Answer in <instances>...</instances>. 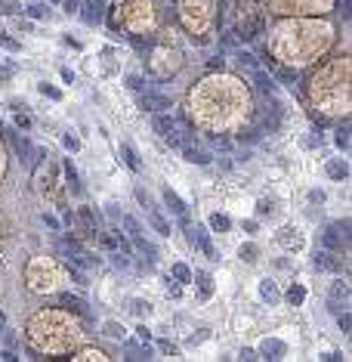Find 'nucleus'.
Masks as SVG:
<instances>
[{
    "label": "nucleus",
    "instance_id": "obj_1",
    "mask_svg": "<svg viewBox=\"0 0 352 362\" xmlns=\"http://www.w3.org/2000/svg\"><path fill=\"white\" fill-rule=\"evenodd\" d=\"M10 142H13V149L19 152V158H22L28 167H34V161H37V155H41V152H37L31 142H28V136H19L16 130H10Z\"/></svg>",
    "mask_w": 352,
    "mask_h": 362
},
{
    "label": "nucleus",
    "instance_id": "obj_2",
    "mask_svg": "<svg viewBox=\"0 0 352 362\" xmlns=\"http://www.w3.org/2000/svg\"><path fill=\"white\" fill-rule=\"evenodd\" d=\"M139 108L142 112H170V99L164 93H155V90H145L139 96Z\"/></svg>",
    "mask_w": 352,
    "mask_h": 362
},
{
    "label": "nucleus",
    "instance_id": "obj_3",
    "mask_svg": "<svg viewBox=\"0 0 352 362\" xmlns=\"http://www.w3.org/2000/svg\"><path fill=\"white\" fill-rule=\"evenodd\" d=\"M102 7H105V0H84L81 4V19L87 25H99L102 22Z\"/></svg>",
    "mask_w": 352,
    "mask_h": 362
},
{
    "label": "nucleus",
    "instance_id": "obj_4",
    "mask_svg": "<svg viewBox=\"0 0 352 362\" xmlns=\"http://www.w3.org/2000/svg\"><path fill=\"white\" fill-rule=\"evenodd\" d=\"M346 297H349L346 282H333L330 297H327V310H330V313H340V310H343V303H346Z\"/></svg>",
    "mask_w": 352,
    "mask_h": 362
},
{
    "label": "nucleus",
    "instance_id": "obj_5",
    "mask_svg": "<svg viewBox=\"0 0 352 362\" xmlns=\"http://www.w3.org/2000/svg\"><path fill=\"white\" fill-rule=\"evenodd\" d=\"M315 266H318V269H327V273H340V269H343V263L333 257L327 248H324V251H315Z\"/></svg>",
    "mask_w": 352,
    "mask_h": 362
},
{
    "label": "nucleus",
    "instance_id": "obj_6",
    "mask_svg": "<svg viewBox=\"0 0 352 362\" xmlns=\"http://www.w3.org/2000/svg\"><path fill=\"white\" fill-rule=\"evenodd\" d=\"M182 155H185V161H192V164H210V155L204 152V149H198V146H192V142H182Z\"/></svg>",
    "mask_w": 352,
    "mask_h": 362
},
{
    "label": "nucleus",
    "instance_id": "obj_7",
    "mask_svg": "<svg viewBox=\"0 0 352 362\" xmlns=\"http://www.w3.org/2000/svg\"><path fill=\"white\" fill-rule=\"evenodd\" d=\"M145 211H148V220H152V226L158 229V235H170V232H173V229H170V223L164 220V214H161L155 205H148Z\"/></svg>",
    "mask_w": 352,
    "mask_h": 362
},
{
    "label": "nucleus",
    "instance_id": "obj_8",
    "mask_svg": "<svg viewBox=\"0 0 352 362\" xmlns=\"http://www.w3.org/2000/svg\"><path fill=\"white\" fill-rule=\"evenodd\" d=\"M259 350H263V356H266V359H281V356L287 353V347H284L281 340H275V337H266Z\"/></svg>",
    "mask_w": 352,
    "mask_h": 362
},
{
    "label": "nucleus",
    "instance_id": "obj_9",
    "mask_svg": "<svg viewBox=\"0 0 352 362\" xmlns=\"http://www.w3.org/2000/svg\"><path fill=\"white\" fill-rule=\"evenodd\" d=\"M164 205L167 208H170L176 217H182V214H189V208H185V202H182V198L173 192V189H164Z\"/></svg>",
    "mask_w": 352,
    "mask_h": 362
},
{
    "label": "nucleus",
    "instance_id": "obj_10",
    "mask_svg": "<svg viewBox=\"0 0 352 362\" xmlns=\"http://www.w3.org/2000/svg\"><path fill=\"white\" fill-rule=\"evenodd\" d=\"M195 245L204 251V257H213V242H210V232L204 226H195Z\"/></svg>",
    "mask_w": 352,
    "mask_h": 362
},
{
    "label": "nucleus",
    "instance_id": "obj_11",
    "mask_svg": "<svg viewBox=\"0 0 352 362\" xmlns=\"http://www.w3.org/2000/svg\"><path fill=\"white\" fill-rule=\"evenodd\" d=\"M170 130H176V121L167 115V112H155V133H161V136H167Z\"/></svg>",
    "mask_w": 352,
    "mask_h": 362
},
{
    "label": "nucleus",
    "instance_id": "obj_12",
    "mask_svg": "<svg viewBox=\"0 0 352 362\" xmlns=\"http://www.w3.org/2000/svg\"><path fill=\"white\" fill-rule=\"evenodd\" d=\"M259 297H263V300H269V303H278V300H281V291L275 288V282L263 279V282H259Z\"/></svg>",
    "mask_w": 352,
    "mask_h": 362
},
{
    "label": "nucleus",
    "instance_id": "obj_13",
    "mask_svg": "<svg viewBox=\"0 0 352 362\" xmlns=\"http://www.w3.org/2000/svg\"><path fill=\"white\" fill-rule=\"evenodd\" d=\"M65 179H68V189H71V195H81V192H84L81 179H78V170H74V164H71V161H65Z\"/></svg>",
    "mask_w": 352,
    "mask_h": 362
},
{
    "label": "nucleus",
    "instance_id": "obj_14",
    "mask_svg": "<svg viewBox=\"0 0 352 362\" xmlns=\"http://www.w3.org/2000/svg\"><path fill=\"white\" fill-rule=\"evenodd\" d=\"M343 242H346V235H340L333 226L324 232V248H327V251H337V248H343Z\"/></svg>",
    "mask_w": 352,
    "mask_h": 362
},
{
    "label": "nucleus",
    "instance_id": "obj_15",
    "mask_svg": "<svg viewBox=\"0 0 352 362\" xmlns=\"http://www.w3.org/2000/svg\"><path fill=\"white\" fill-rule=\"evenodd\" d=\"M121 158L127 161V167H130V170H142V161L136 158V152H133V149H130V146H127V142H124V146H121Z\"/></svg>",
    "mask_w": 352,
    "mask_h": 362
},
{
    "label": "nucleus",
    "instance_id": "obj_16",
    "mask_svg": "<svg viewBox=\"0 0 352 362\" xmlns=\"http://www.w3.org/2000/svg\"><path fill=\"white\" fill-rule=\"evenodd\" d=\"M253 81H256V87L263 90V93H275V81L266 75V71H256V75H253Z\"/></svg>",
    "mask_w": 352,
    "mask_h": 362
},
{
    "label": "nucleus",
    "instance_id": "obj_17",
    "mask_svg": "<svg viewBox=\"0 0 352 362\" xmlns=\"http://www.w3.org/2000/svg\"><path fill=\"white\" fill-rule=\"evenodd\" d=\"M210 229H216V232H229V229H232V220H229L226 214H213V217H210Z\"/></svg>",
    "mask_w": 352,
    "mask_h": 362
},
{
    "label": "nucleus",
    "instance_id": "obj_18",
    "mask_svg": "<svg viewBox=\"0 0 352 362\" xmlns=\"http://www.w3.org/2000/svg\"><path fill=\"white\" fill-rule=\"evenodd\" d=\"M127 353H130V359H152V350H148V347H139V343H133V340L127 343Z\"/></svg>",
    "mask_w": 352,
    "mask_h": 362
},
{
    "label": "nucleus",
    "instance_id": "obj_19",
    "mask_svg": "<svg viewBox=\"0 0 352 362\" xmlns=\"http://www.w3.org/2000/svg\"><path fill=\"white\" fill-rule=\"evenodd\" d=\"M327 173H330L333 179H346V176H349V167L343 164V161H330V164H327Z\"/></svg>",
    "mask_w": 352,
    "mask_h": 362
},
{
    "label": "nucleus",
    "instance_id": "obj_20",
    "mask_svg": "<svg viewBox=\"0 0 352 362\" xmlns=\"http://www.w3.org/2000/svg\"><path fill=\"white\" fill-rule=\"evenodd\" d=\"M287 300H290L293 306H300V303L306 300V288H303V285H290V291H287Z\"/></svg>",
    "mask_w": 352,
    "mask_h": 362
},
{
    "label": "nucleus",
    "instance_id": "obj_21",
    "mask_svg": "<svg viewBox=\"0 0 352 362\" xmlns=\"http://www.w3.org/2000/svg\"><path fill=\"white\" fill-rule=\"evenodd\" d=\"M173 279L182 282V285H185V282H192V269L185 266V263H173Z\"/></svg>",
    "mask_w": 352,
    "mask_h": 362
},
{
    "label": "nucleus",
    "instance_id": "obj_22",
    "mask_svg": "<svg viewBox=\"0 0 352 362\" xmlns=\"http://www.w3.org/2000/svg\"><path fill=\"white\" fill-rule=\"evenodd\" d=\"M198 285H201V297H210L213 294V279L207 273H198Z\"/></svg>",
    "mask_w": 352,
    "mask_h": 362
},
{
    "label": "nucleus",
    "instance_id": "obj_23",
    "mask_svg": "<svg viewBox=\"0 0 352 362\" xmlns=\"http://www.w3.org/2000/svg\"><path fill=\"white\" fill-rule=\"evenodd\" d=\"M19 10H22L19 0H0V16H16Z\"/></svg>",
    "mask_w": 352,
    "mask_h": 362
},
{
    "label": "nucleus",
    "instance_id": "obj_24",
    "mask_svg": "<svg viewBox=\"0 0 352 362\" xmlns=\"http://www.w3.org/2000/svg\"><path fill=\"white\" fill-rule=\"evenodd\" d=\"M121 223H124V229H127L130 239H133V235H142V229H139V223L133 220V217H121Z\"/></svg>",
    "mask_w": 352,
    "mask_h": 362
},
{
    "label": "nucleus",
    "instance_id": "obj_25",
    "mask_svg": "<svg viewBox=\"0 0 352 362\" xmlns=\"http://www.w3.org/2000/svg\"><path fill=\"white\" fill-rule=\"evenodd\" d=\"M238 257H241V260H247V263H253V260H256V245H241Z\"/></svg>",
    "mask_w": 352,
    "mask_h": 362
},
{
    "label": "nucleus",
    "instance_id": "obj_26",
    "mask_svg": "<svg viewBox=\"0 0 352 362\" xmlns=\"http://www.w3.org/2000/svg\"><path fill=\"white\" fill-rule=\"evenodd\" d=\"M37 90H41V93H44V96H50V99H62V93H59V90H56L53 84H47V81H44L41 87H37Z\"/></svg>",
    "mask_w": 352,
    "mask_h": 362
},
{
    "label": "nucleus",
    "instance_id": "obj_27",
    "mask_svg": "<svg viewBox=\"0 0 352 362\" xmlns=\"http://www.w3.org/2000/svg\"><path fill=\"white\" fill-rule=\"evenodd\" d=\"M25 10H28L31 19H44V16H47V7H44V4H31V7H25Z\"/></svg>",
    "mask_w": 352,
    "mask_h": 362
},
{
    "label": "nucleus",
    "instance_id": "obj_28",
    "mask_svg": "<svg viewBox=\"0 0 352 362\" xmlns=\"http://www.w3.org/2000/svg\"><path fill=\"white\" fill-rule=\"evenodd\" d=\"M164 142H167V146H173V149H179V146H182V136H179V127H176V130H170V133H167V136H164Z\"/></svg>",
    "mask_w": 352,
    "mask_h": 362
},
{
    "label": "nucleus",
    "instance_id": "obj_29",
    "mask_svg": "<svg viewBox=\"0 0 352 362\" xmlns=\"http://www.w3.org/2000/svg\"><path fill=\"white\" fill-rule=\"evenodd\" d=\"M59 303H71L74 310H81V313H87V310H84V303H81L78 297H71V294H59Z\"/></svg>",
    "mask_w": 352,
    "mask_h": 362
},
{
    "label": "nucleus",
    "instance_id": "obj_30",
    "mask_svg": "<svg viewBox=\"0 0 352 362\" xmlns=\"http://www.w3.org/2000/svg\"><path fill=\"white\" fill-rule=\"evenodd\" d=\"M127 87H130V90H136V93H142V87H145V81H142L139 75H130V78H127Z\"/></svg>",
    "mask_w": 352,
    "mask_h": 362
},
{
    "label": "nucleus",
    "instance_id": "obj_31",
    "mask_svg": "<svg viewBox=\"0 0 352 362\" xmlns=\"http://www.w3.org/2000/svg\"><path fill=\"white\" fill-rule=\"evenodd\" d=\"M337 146H340L343 152L349 149V130H346V127H340V130H337Z\"/></svg>",
    "mask_w": 352,
    "mask_h": 362
},
{
    "label": "nucleus",
    "instance_id": "obj_32",
    "mask_svg": "<svg viewBox=\"0 0 352 362\" xmlns=\"http://www.w3.org/2000/svg\"><path fill=\"white\" fill-rule=\"evenodd\" d=\"M62 142H65V149H71V152H78V149H81L78 136H71V133H65V136H62Z\"/></svg>",
    "mask_w": 352,
    "mask_h": 362
},
{
    "label": "nucleus",
    "instance_id": "obj_33",
    "mask_svg": "<svg viewBox=\"0 0 352 362\" xmlns=\"http://www.w3.org/2000/svg\"><path fill=\"white\" fill-rule=\"evenodd\" d=\"M105 334H108V337H124V328H121V325H115V322H108V325H105Z\"/></svg>",
    "mask_w": 352,
    "mask_h": 362
},
{
    "label": "nucleus",
    "instance_id": "obj_34",
    "mask_svg": "<svg viewBox=\"0 0 352 362\" xmlns=\"http://www.w3.org/2000/svg\"><path fill=\"white\" fill-rule=\"evenodd\" d=\"M81 4H84V0H62L65 13H78V10H81Z\"/></svg>",
    "mask_w": 352,
    "mask_h": 362
},
{
    "label": "nucleus",
    "instance_id": "obj_35",
    "mask_svg": "<svg viewBox=\"0 0 352 362\" xmlns=\"http://www.w3.org/2000/svg\"><path fill=\"white\" fill-rule=\"evenodd\" d=\"M16 127H19V130H28V127H31V118H28V115H16Z\"/></svg>",
    "mask_w": 352,
    "mask_h": 362
},
{
    "label": "nucleus",
    "instance_id": "obj_36",
    "mask_svg": "<svg viewBox=\"0 0 352 362\" xmlns=\"http://www.w3.org/2000/svg\"><path fill=\"white\" fill-rule=\"evenodd\" d=\"M133 313H136V316H148V303H142V300H133Z\"/></svg>",
    "mask_w": 352,
    "mask_h": 362
},
{
    "label": "nucleus",
    "instance_id": "obj_37",
    "mask_svg": "<svg viewBox=\"0 0 352 362\" xmlns=\"http://www.w3.org/2000/svg\"><path fill=\"white\" fill-rule=\"evenodd\" d=\"M238 59H241V65H250V68H256V59L250 56V53H238Z\"/></svg>",
    "mask_w": 352,
    "mask_h": 362
},
{
    "label": "nucleus",
    "instance_id": "obj_38",
    "mask_svg": "<svg viewBox=\"0 0 352 362\" xmlns=\"http://www.w3.org/2000/svg\"><path fill=\"white\" fill-rule=\"evenodd\" d=\"M81 217H84V223H87V226H96V217H93V211H90V208H84V211H81Z\"/></svg>",
    "mask_w": 352,
    "mask_h": 362
},
{
    "label": "nucleus",
    "instance_id": "obj_39",
    "mask_svg": "<svg viewBox=\"0 0 352 362\" xmlns=\"http://www.w3.org/2000/svg\"><path fill=\"white\" fill-rule=\"evenodd\" d=\"M115 266H118V269H127V266H130V260H127L124 251H121V254H115Z\"/></svg>",
    "mask_w": 352,
    "mask_h": 362
},
{
    "label": "nucleus",
    "instance_id": "obj_40",
    "mask_svg": "<svg viewBox=\"0 0 352 362\" xmlns=\"http://www.w3.org/2000/svg\"><path fill=\"white\" fill-rule=\"evenodd\" d=\"M0 44H4V47H7V50H13V53H16V50H19V44H16V41H13V38H7V34H0Z\"/></svg>",
    "mask_w": 352,
    "mask_h": 362
},
{
    "label": "nucleus",
    "instance_id": "obj_41",
    "mask_svg": "<svg viewBox=\"0 0 352 362\" xmlns=\"http://www.w3.org/2000/svg\"><path fill=\"white\" fill-rule=\"evenodd\" d=\"M337 316H340V319H337V322H340V328H343V331H349V325H352L349 313H337Z\"/></svg>",
    "mask_w": 352,
    "mask_h": 362
},
{
    "label": "nucleus",
    "instance_id": "obj_42",
    "mask_svg": "<svg viewBox=\"0 0 352 362\" xmlns=\"http://www.w3.org/2000/svg\"><path fill=\"white\" fill-rule=\"evenodd\" d=\"M136 334H139V340H145V343H148V340H152V331H148V328H145V325H139V328H136Z\"/></svg>",
    "mask_w": 352,
    "mask_h": 362
},
{
    "label": "nucleus",
    "instance_id": "obj_43",
    "mask_svg": "<svg viewBox=\"0 0 352 362\" xmlns=\"http://www.w3.org/2000/svg\"><path fill=\"white\" fill-rule=\"evenodd\" d=\"M71 276H74V282H78V285H90V282H87V276L81 273V269H71Z\"/></svg>",
    "mask_w": 352,
    "mask_h": 362
},
{
    "label": "nucleus",
    "instance_id": "obj_44",
    "mask_svg": "<svg viewBox=\"0 0 352 362\" xmlns=\"http://www.w3.org/2000/svg\"><path fill=\"white\" fill-rule=\"evenodd\" d=\"M44 223H47L50 229H59V220H56V217H53V214H44Z\"/></svg>",
    "mask_w": 352,
    "mask_h": 362
},
{
    "label": "nucleus",
    "instance_id": "obj_45",
    "mask_svg": "<svg viewBox=\"0 0 352 362\" xmlns=\"http://www.w3.org/2000/svg\"><path fill=\"white\" fill-rule=\"evenodd\" d=\"M241 359H244V362H253V359H259V356H256L253 350H247V347H244V350H241Z\"/></svg>",
    "mask_w": 352,
    "mask_h": 362
},
{
    "label": "nucleus",
    "instance_id": "obj_46",
    "mask_svg": "<svg viewBox=\"0 0 352 362\" xmlns=\"http://www.w3.org/2000/svg\"><path fill=\"white\" fill-rule=\"evenodd\" d=\"M167 291H170V294H173V297H176V294H179V285H176V279H167Z\"/></svg>",
    "mask_w": 352,
    "mask_h": 362
},
{
    "label": "nucleus",
    "instance_id": "obj_47",
    "mask_svg": "<svg viewBox=\"0 0 352 362\" xmlns=\"http://www.w3.org/2000/svg\"><path fill=\"white\" fill-rule=\"evenodd\" d=\"M204 337H207V331H201V334H192V337H189V347H195V343H201Z\"/></svg>",
    "mask_w": 352,
    "mask_h": 362
},
{
    "label": "nucleus",
    "instance_id": "obj_48",
    "mask_svg": "<svg viewBox=\"0 0 352 362\" xmlns=\"http://www.w3.org/2000/svg\"><path fill=\"white\" fill-rule=\"evenodd\" d=\"M0 356H4V359H7V362H16V359H19V356H16V353H13V350H4V353H0Z\"/></svg>",
    "mask_w": 352,
    "mask_h": 362
},
{
    "label": "nucleus",
    "instance_id": "obj_49",
    "mask_svg": "<svg viewBox=\"0 0 352 362\" xmlns=\"http://www.w3.org/2000/svg\"><path fill=\"white\" fill-rule=\"evenodd\" d=\"M340 13H343V19H349V0H343V10Z\"/></svg>",
    "mask_w": 352,
    "mask_h": 362
},
{
    "label": "nucleus",
    "instance_id": "obj_50",
    "mask_svg": "<svg viewBox=\"0 0 352 362\" xmlns=\"http://www.w3.org/2000/svg\"><path fill=\"white\" fill-rule=\"evenodd\" d=\"M10 78V68H4V65H0V81H7Z\"/></svg>",
    "mask_w": 352,
    "mask_h": 362
},
{
    "label": "nucleus",
    "instance_id": "obj_51",
    "mask_svg": "<svg viewBox=\"0 0 352 362\" xmlns=\"http://www.w3.org/2000/svg\"><path fill=\"white\" fill-rule=\"evenodd\" d=\"M0 328H4V313H0Z\"/></svg>",
    "mask_w": 352,
    "mask_h": 362
},
{
    "label": "nucleus",
    "instance_id": "obj_52",
    "mask_svg": "<svg viewBox=\"0 0 352 362\" xmlns=\"http://www.w3.org/2000/svg\"><path fill=\"white\" fill-rule=\"evenodd\" d=\"M53 4H62V0H53Z\"/></svg>",
    "mask_w": 352,
    "mask_h": 362
}]
</instances>
